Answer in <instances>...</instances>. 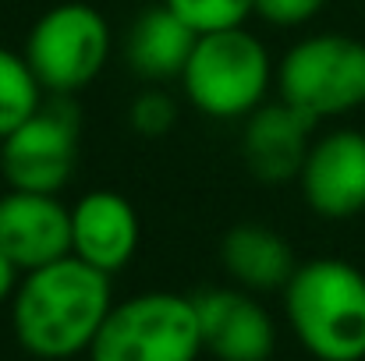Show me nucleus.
Segmentation results:
<instances>
[{"mask_svg":"<svg viewBox=\"0 0 365 361\" xmlns=\"http://www.w3.org/2000/svg\"><path fill=\"white\" fill-rule=\"evenodd\" d=\"M110 308V276L78 255H64L21 273L11 294V330L25 355L68 361L89 355Z\"/></svg>","mask_w":365,"mask_h":361,"instance_id":"1","label":"nucleus"},{"mask_svg":"<svg viewBox=\"0 0 365 361\" xmlns=\"http://www.w3.org/2000/svg\"><path fill=\"white\" fill-rule=\"evenodd\" d=\"M284 315L316 361H365V273L344 258H309L284 283Z\"/></svg>","mask_w":365,"mask_h":361,"instance_id":"2","label":"nucleus"},{"mask_svg":"<svg viewBox=\"0 0 365 361\" xmlns=\"http://www.w3.org/2000/svg\"><path fill=\"white\" fill-rule=\"evenodd\" d=\"M277 85L266 43L245 25L202 32L181 71L185 100L210 120H245Z\"/></svg>","mask_w":365,"mask_h":361,"instance_id":"3","label":"nucleus"},{"mask_svg":"<svg viewBox=\"0 0 365 361\" xmlns=\"http://www.w3.org/2000/svg\"><path fill=\"white\" fill-rule=\"evenodd\" d=\"M277 93L316 124L355 114L365 107V39L344 32L298 39L277 64Z\"/></svg>","mask_w":365,"mask_h":361,"instance_id":"4","label":"nucleus"},{"mask_svg":"<svg viewBox=\"0 0 365 361\" xmlns=\"http://www.w3.org/2000/svg\"><path fill=\"white\" fill-rule=\"evenodd\" d=\"M202 330L195 298L170 291H145L114 301L89 361H199Z\"/></svg>","mask_w":365,"mask_h":361,"instance_id":"5","label":"nucleus"},{"mask_svg":"<svg viewBox=\"0 0 365 361\" xmlns=\"http://www.w3.org/2000/svg\"><path fill=\"white\" fill-rule=\"evenodd\" d=\"M110 46V21L93 4L64 0L36 18L21 53L46 96H75L100 78Z\"/></svg>","mask_w":365,"mask_h":361,"instance_id":"6","label":"nucleus"},{"mask_svg":"<svg viewBox=\"0 0 365 361\" xmlns=\"http://www.w3.org/2000/svg\"><path fill=\"white\" fill-rule=\"evenodd\" d=\"M78 110L71 96H50L0 138V177L18 192L61 195L78 163Z\"/></svg>","mask_w":365,"mask_h":361,"instance_id":"7","label":"nucleus"},{"mask_svg":"<svg viewBox=\"0 0 365 361\" xmlns=\"http://www.w3.org/2000/svg\"><path fill=\"white\" fill-rule=\"evenodd\" d=\"M305 206L323 220H351L365 213V131L334 127L312 138L298 170Z\"/></svg>","mask_w":365,"mask_h":361,"instance_id":"8","label":"nucleus"},{"mask_svg":"<svg viewBox=\"0 0 365 361\" xmlns=\"http://www.w3.org/2000/svg\"><path fill=\"white\" fill-rule=\"evenodd\" d=\"M202 351L217 361H269L277 326L259 298L242 287H213L195 294Z\"/></svg>","mask_w":365,"mask_h":361,"instance_id":"9","label":"nucleus"},{"mask_svg":"<svg viewBox=\"0 0 365 361\" xmlns=\"http://www.w3.org/2000/svg\"><path fill=\"white\" fill-rule=\"evenodd\" d=\"M0 248L21 273L71 255V206L61 195L7 188L0 195Z\"/></svg>","mask_w":365,"mask_h":361,"instance_id":"10","label":"nucleus"},{"mask_svg":"<svg viewBox=\"0 0 365 361\" xmlns=\"http://www.w3.org/2000/svg\"><path fill=\"white\" fill-rule=\"evenodd\" d=\"M138 241H142L138 213L118 192L96 188L71 206V255L103 269L107 276L121 273L135 258Z\"/></svg>","mask_w":365,"mask_h":361,"instance_id":"11","label":"nucleus"},{"mask_svg":"<svg viewBox=\"0 0 365 361\" xmlns=\"http://www.w3.org/2000/svg\"><path fill=\"white\" fill-rule=\"evenodd\" d=\"M312 127L316 120L284 100L262 103L259 110H252L245 117L242 135V156L248 174L259 177L262 184L298 181L305 152L312 145Z\"/></svg>","mask_w":365,"mask_h":361,"instance_id":"12","label":"nucleus"},{"mask_svg":"<svg viewBox=\"0 0 365 361\" xmlns=\"http://www.w3.org/2000/svg\"><path fill=\"white\" fill-rule=\"evenodd\" d=\"M195 39L199 32L160 0L145 7L142 14H135L128 39H124V61L142 82L160 85V82L181 78Z\"/></svg>","mask_w":365,"mask_h":361,"instance_id":"13","label":"nucleus"},{"mask_svg":"<svg viewBox=\"0 0 365 361\" xmlns=\"http://www.w3.org/2000/svg\"><path fill=\"white\" fill-rule=\"evenodd\" d=\"M220 262H224V273L235 280V287L252 294L284 291V283L298 269L291 244L262 224L231 227L220 241Z\"/></svg>","mask_w":365,"mask_h":361,"instance_id":"14","label":"nucleus"},{"mask_svg":"<svg viewBox=\"0 0 365 361\" xmlns=\"http://www.w3.org/2000/svg\"><path fill=\"white\" fill-rule=\"evenodd\" d=\"M46 93L21 50L0 46V138L43 107Z\"/></svg>","mask_w":365,"mask_h":361,"instance_id":"15","label":"nucleus"},{"mask_svg":"<svg viewBox=\"0 0 365 361\" xmlns=\"http://www.w3.org/2000/svg\"><path fill=\"white\" fill-rule=\"evenodd\" d=\"M174 14H181L199 36L217 28H235L252 18V0H163Z\"/></svg>","mask_w":365,"mask_h":361,"instance_id":"16","label":"nucleus"},{"mask_svg":"<svg viewBox=\"0 0 365 361\" xmlns=\"http://www.w3.org/2000/svg\"><path fill=\"white\" fill-rule=\"evenodd\" d=\"M128 120H131V131L135 135H142V138H163L178 124V103L163 89H142L131 100Z\"/></svg>","mask_w":365,"mask_h":361,"instance_id":"17","label":"nucleus"},{"mask_svg":"<svg viewBox=\"0 0 365 361\" xmlns=\"http://www.w3.org/2000/svg\"><path fill=\"white\" fill-rule=\"evenodd\" d=\"M330 0H252V14L269 28H302L327 11Z\"/></svg>","mask_w":365,"mask_h":361,"instance_id":"18","label":"nucleus"},{"mask_svg":"<svg viewBox=\"0 0 365 361\" xmlns=\"http://www.w3.org/2000/svg\"><path fill=\"white\" fill-rule=\"evenodd\" d=\"M18 280H21V269H18V266L7 258V251L0 248V305H4V301H11V294H14Z\"/></svg>","mask_w":365,"mask_h":361,"instance_id":"19","label":"nucleus"}]
</instances>
